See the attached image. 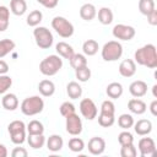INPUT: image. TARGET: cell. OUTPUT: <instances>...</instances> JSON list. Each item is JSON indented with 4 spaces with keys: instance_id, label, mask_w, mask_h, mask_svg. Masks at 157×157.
<instances>
[{
    "instance_id": "7",
    "label": "cell",
    "mask_w": 157,
    "mask_h": 157,
    "mask_svg": "<svg viewBox=\"0 0 157 157\" xmlns=\"http://www.w3.org/2000/svg\"><path fill=\"white\" fill-rule=\"evenodd\" d=\"M52 27L61 38H70L75 32L74 25L63 16H55L52 20Z\"/></svg>"
},
{
    "instance_id": "38",
    "label": "cell",
    "mask_w": 157,
    "mask_h": 157,
    "mask_svg": "<svg viewBox=\"0 0 157 157\" xmlns=\"http://www.w3.org/2000/svg\"><path fill=\"white\" fill-rule=\"evenodd\" d=\"M120 156L121 157H136L137 156V150L134 146V144L123 145L121 148H120Z\"/></svg>"
},
{
    "instance_id": "23",
    "label": "cell",
    "mask_w": 157,
    "mask_h": 157,
    "mask_svg": "<svg viewBox=\"0 0 157 157\" xmlns=\"http://www.w3.org/2000/svg\"><path fill=\"white\" fill-rule=\"evenodd\" d=\"M97 16H98V21L104 25V26H108L113 22V18H114V15H113V11L109 9V7H101L97 12Z\"/></svg>"
},
{
    "instance_id": "12",
    "label": "cell",
    "mask_w": 157,
    "mask_h": 157,
    "mask_svg": "<svg viewBox=\"0 0 157 157\" xmlns=\"http://www.w3.org/2000/svg\"><path fill=\"white\" fill-rule=\"evenodd\" d=\"M87 148H88V152L93 156L102 155L105 150V141H104L103 137H99V136L91 137L90 141H88Z\"/></svg>"
},
{
    "instance_id": "41",
    "label": "cell",
    "mask_w": 157,
    "mask_h": 157,
    "mask_svg": "<svg viewBox=\"0 0 157 157\" xmlns=\"http://www.w3.org/2000/svg\"><path fill=\"white\" fill-rule=\"evenodd\" d=\"M118 142L120 144V146L134 144V136L129 130H124L118 135Z\"/></svg>"
},
{
    "instance_id": "47",
    "label": "cell",
    "mask_w": 157,
    "mask_h": 157,
    "mask_svg": "<svg viewBox=\"0 0 157 157\" xmlns=\"http://www.w3.org/2000/svg\"><path fill=\"white\" fill-rule=\"evenodd\" d=\"M150 112H151V114L153 117L157 115V99H153L151 102V104H150Z\"/></svg>"
},
{
    "instance_id": "25",
    "label": "cell",
    "mask_w": 157,
    "mask_h": 157,
    "mask_svg": "<svg viewBox=\"0 0 157 157\" xmlns=\"http://www.w3.org/2000/svg\"><path fill=\"white\" fill-rule=\"evenodd\" d=\"M98 49H99V45H98V42L94 40V39H87L83 42L82 44V52L86 56H93L98 53Z\"/></svg>"
},
{
    "instance_id": "22",
    "label": "cell",
    "mask_w": 157,
    "mask_h": 157,
    "mask_svg": "<svg viewBox=\"0 0 157 157\" xmlns=\"http://www.w3.org/2000/svg\"><path fill=\"white\" fill-rule=\"evenodd\" d=\"M55 50H56V53H58V55L59 56H61V58H64V59H70L72 55H74V48L69 44V43H66V42H59V43H56V45H55Z\"/></svg>"
},
{
    "instance_id": "11",
    "label": "cell",
    "mask_w": 157,
    "mask_h": 157,
    "mask_svg": "<svg viewBox=\"0 0 157 157\" xmlns=\"http://www.w3.org/2000/svg\"><path fill=\"white\" fill-rule=\"evenodd\" d=\"M137 148L142 157H150L156 153V144L151 137H142L139 140Z\"/></svg>"
},
{
    "instance_id": "21",
    "label": "cell",
    "mask_w": 157,
    "mask_h": 157,
    "mask_svg": "<svg viewBox=\"0 0 157 157\" xmlns=\"http://www.w3.org/2000/svg\"><path fill=\"white\" fill-rule=\"evenodd\" d=\"M124 92V88H123V85L120 82H110L107 88H105V93L109 98L112 99H118L121 97Z\"/></svg>"
},
{
    "instance_id": "16",
    "label": "cell",
    "mask_w": 157,
    "mask_h": 157,
    "mask_svg": "<svg viewBox=\"0 0 157 157\" xmlns=\"http://www.w3.org/2000/svg\"><path fill=\"white\" fill-rule=\"evenodd\" d=\"M134 130L140 136H146L152 131V123L148 119H140L134 123Z\"/></svg>"
},
{
    "instance_id": "3",
    "label": "cell",
    "mask_w": 157,
    "mask_h": 157,
    "mask_svg": "<svg viewBox=\"0 0 157 157\" xmlns=\"http://www.w3.org/2000/svg\"><path fill=\"white\" fill-rule=\"evenodd\" d=\"M21 112L27 117H33L43 112L44 109V101L39 96H31L22 101L20 105Z\"/></svg>"
},
{
    "instance_id": "30",
    "label": "cell",
    "mask_w": 157,
    "mask_h": 157,
    "mask_svg": "<svg viewBox=\"0 0 157 157\" xmlns=\"http://www.w3.org/2000/svg\"><path fill=\"white\" fill-rule=\"evenodd\" d=\"M16 47V43L12 39L5 38L0 40V59L5 58L7 54H10Z\"/></svg>"
},
{
    "instance_id": "5",
    "label": "cell",
    "mask_w": 157,
    "mask_h": 157,
    "mask_svg": "<svg viewBox=\"0 0 157 157\" xmlns=\"http://www.w3.org/2000/svg\"><path fill=\"white\" fill-rule=\"evenodd\" d=\"M101 55L104 61H117L123 55V45L118 40H109L102 47Z\"/></svg>"
},
{
    "instance_id": "24",
    "label": "cell",
    "mask_w": 157,
    "mask_h": 157,
    "mask_svg": "<svg viewBox=\"0 0 157 157\" xmlns=\"http://www.w3.org/2000/svg\"><path fill=\"white\" fill-rule=\"evenodd\" d=\"M10 11L16 16H22L27 11L26 0H10Z\"/></svg>"
},
{
    "instance_id": "18",
    "label": "cell",
    "mask_w": 157,
    "mask_h": 157,
    "mask_svg": "<svg viewBox=\"0 0 157 157\" xmlns=\"http://www.w3.org/2000/svg\"><path fill=\"white\" fill-rule=\"evenodd\" d=\"M128 108L132 114H137V115H141L147 110L146 103L140 98H131L128 102Z\"/></svg>"
},
{
    "instance_id": "46",
    "label": "cell",
    "mask_w": 157,
    "mask_h": 157,
    "mask_svg": "<svg viewBox=\"0 0 157 157\" xmlns=\"http://www.w3.org/2000/svg\"><path fill=\"white\" fill-rule=\"evenodd\" d=\"M9 64L5 61V60H2V59H0V75H5V74H7L9 72Z\"/></svg>"
},
{
    "instance_id": "40",
    "label": "cell",
    "mask_w": 157,
    "mask_h": 157,
    "mask_svg": "<svg viewBox=\"0 0 157 157\" xmlns=\"http://www.w3.org/2000/svg\"><path fill=\"white\" fill-rule=\"evenodd\" d=\"M59 110H60V114L64 117V118H66L67 115H70V114H72V113H76V108H75V105H74V103H71V102H63L61 103V105L59 107Z\"/></svg>"
},
{
    "instance_id": "13",
    "label": "cell",
    "mask_w": 157,
    "mask_h": 157,
    "mask_svg": "<svg viewBox=\"0 0 157 157\" xmlns=\"http://www.w3.org/2000/svg\"><path fill=\"white\" fill-rule=\"evenodd\" d=\"M129 92L134 98H141L147 93V83L142 80L132 81L129 86Z\"/></svg>"
},
{
    "instance_id": "35",
    "label": "cell",
    "mask_w": 157,
    "mask_h": 157,
    "mask_svg": "<svg viewBox=\"0 0 157 157\" xmlns=\"http://www.w3.org/2000/svg\"><path fill=\"white\" fill-rule=\"evenodd\" d=\"M115 123V117L114 114H107V113H101L98 115V124L102 128H110Z\"/></svg>"
},
{
    "instance_id": "42",
    "label": "cell",
    "mask_w": 157,
    "mask_h": 157,
    "mask_svg": "<svg viewBox=\"0 0 157 157\" xmlns=\"http://www.w3.org/2000/svg\"><path fill=\"white\" fill-rule=\"evenodd\" d=\"M101 113H107V114H115V105L113 101L105 99L101 104Z\"/></svg>"
},
{
    "instance_id": "28",
    "label": "cell",
    "mask_w": 157,
    "mask_h": 157,
    "mask_svg": "<svg viewBox=\"0 0 157 157\" xmlns=\"http://www.w3.org/2000/svg\"><path fill=\"white\" fill-rule=\"evenodd\" d=\"M10 25V9L5 5L0 6V32L7 29Z\"/></svg>"
},
{
    "instance_id": "14",
    "label": "cell",
    "mask_w": 157,
    "mask_h": 157,
    "mask_svg": "<svg viewBox=\"0 0 157 157\" xmlns=\"http://www.w3.org/2000/svg\"><path fill=\"white\" fill-rule=\"evenodd\" d=\"M136 72V63L132 59H124L119 64V74L123 77H131Z\"/></svg>"
},
{
    "instance_id": "31",
    "label": "cell",
    "mask_w": 157,
    "mask_h": 157,
    "mask_svg": "<svg viewBox=\"0 0 157 157\" xmlns=\"http://www.w3.org/2000/svg\"><path fill=\"white\" fill-rule=\"evenodd\" d=\"M26 130L28 135H40L44 132V126L39 120H31L26 125Z\"/></svg>"
},
{
    "instance_id": "34",
    "label": "cell",
    "mask_w": 157,
    "mask_h": 157,
    "mask_svg": "<svg viewBox=\"0 0 157 157\" xmlns=\"http://www.w3.org/2000/svg\"><path fill=\"white\" fill-rule=\"evenodd\" d=\"M139 11L147 16L150 12H152L155 9H156V4H155V0H139Z\"/></svg>"
},
{
    "instance_id": "49",
    "label": "cell",
    "mask_w": 157,
    "mask_h": 157,
    "mask_svg": "<svg viewBox=\"0 0 157 157\" xmlns=\"http://www.w3.org/2000/svg\"><path fill=\"white\" fill-rule=\"evenodd\" d=\"M152 93H153V97L157 98V85H153L152 86Z\"/></svg>"
},
{
    "instance_id": "20",
    "label": "cell",
    "mask_w": 157,
    "mask_h": 157,
    "mask_svg": "<svg viewBox=\"0 0 157 157\" xmlns=\"http://www.w3.org/2000/svg\"><path fill=\"white\" fill-rule=\"evenodd\" d=\"M38 91L43 97H52L55 93V85L52 80L44 78L38 83Z\"/></svg>"
},
{
    "instance_id": "19",
    "label": "cell",
    "mask_w": 157,
    "mask_h": 157,
    "mask_svg": "<svg viewBox=\"0 0 157 157\" xmlns=\"http://www.w3.org/2000/svg\"><path fill=\"white\" fill-rule=\"evenodd\" d=\"M80 17L85 21H92L96 16H97V9L93 4H83L81 7H80Z\"/></svg>"
},
{
    "instance_id": "45",
    "label": "cell",
    "mask_w": 157,
    "mask_h": 157,
    "mask_svg": "<svg viewBox=\"0 0 157 157\" xmlns=\"http://www.w3.org/2000/svg\"><path fill=\"white\" fill-rule=\"evenodd\" d=\"M147 22L151 25V26H156L157 25V10L155 9L152 12H150L147 16Z\"/></svg>"
},
{
    "instance_id": "4",
    "label": "cell",
    "mask_w": 157,
    "mask_h": 157,
    "mask_svg": "<svg viewBox=\"0 0 157 157\" xmlns=\"http://www.w3.org/2000/svg\"><path fill=\"white\" fill-rule=\"evenodd\" d=\"M7 131L10 134V139L15 145H22L27 139L26 124L22 120H13L7 125Z\"/></svg>"
},
{
    "instance_id": "15",
    "label": "cell",
    "mask_w": 157,
    "mask_h": 157,
    "mask_svg": "<svg viewBox=\"0 0 157 157\" xmlns=\"http://www.w3.org/2000/svg\"><path fill=\"white\" fill-rule=\"evenodd\" d=\"M18 98L15 93H5L4 97L1 98V105L4 109L13 112L18 108Z\"/></svg>"
},
{
    "instance_id": "10",
    "label": "cell",
    "mask_w": 157,
    "mask_h": 157,
    "mask_svg": "<svg viewBox=\"0 0 157 157\" xmlns=\"http://www.w3.org/2000/svg\"><path fill=\"white\" fill-rule=\"evenodd\" d=\"M78 108H80L81 115L85 119H87V120H93L98 115V108H97L96 103L91 98H83V99H81Z\"/></svg>"
},
{
    "instance_id": "17",
    "label": "cell",
    "mask_w": 157,
    "mask_h": 157,
    "mask_svg": "<svg viewBox=\"0 0 157 157\" xmlns=\"http://www.w3.org/2000/svg\"><path fill=\"white\" fill-rule=\"evenodd\" d=\"M45 144H47V148L50 152H59L64 146V140L60 135L53 134L45 140Z\"/></svg>"
},
{
    "instance_id": "37",
    "label": "cell",
    "mask_w": 157,
    "mask_h": 157,
    "mask_svg": "<svg viewBox=\"0 0 157 157\" xmlns=\"http://www.w3.org/2000/svg\"><path fill=\"white\" fill-rule=\"evenodd\" d=\"M67 146H69V150H70V151L78 153V152L83 151V148H85V142H83V140L80 139V137H71V139L69 140Z\"/></svg>"
},
{
    "instance_id": "48",
    "label": "cell",
    "mask_w": 157,
    "mask_h": 157,
    "mask_svg": "<svg viewBox=\"0 0 157 157\" xmlns=\"http://www.w3.org/2000/svg\"><path fill=\"white\" fill-rule=\"evenodd\" d=\"M7 155H9V152H7L6 146L4 144H0V157H6Z\"/></svg>"
},
{
    "instance_id": "1",
    "label": "cell",
    "mask_w": 157,
    "mask_h": 157,
    "mask_svg": "<svg viewBox=\"0 0 157 157\" xmlns=\"http://www.w3.org/2000/svg\"><path fill=\"white\" fill-rule=\"evenodd\" d=\"M134 61L141 66H146L148 69L157 67V49L153 44L148 43L144 47L136 49L134 53Z\"/></svg>"
},
{
    "instance_id": "32",
    "label": "cell",
    "mask_w": 157,
    "mask_h": 157,
    "mask_svg": "<svg viewBox=\"0 0 157 157\" xmlns=\"http://www.w3.org/2000/svg\"><path fill=\"white\" fill-rule=\"evenodd\" d=\"M42 20H43V13H42V11H39V10H33V11H31V12L28 13V16H27V18H26V22H27V25H28L29 27H37V26H39V23L42 22Z\"/></svg>"
},
{
    "instance_id": "2",
    "label": "cell",
    "mask_w": 157,
    "mask_h": 157,
    "mask_svg": "<svg viewBox=\"0 0 157 157\" xmlns=\"http://www.w3.org/2000/svg\"><path fill=\"white\" fill-rule=\"evenodd\" d=\"M63 67V59L56 54L48 55L39 63V71L44 76H54Z\"/></svg>"
},
{
    "instance_id": "43",
    "label": "cell",
    "mask_w": 157,
    "mask_h": 157,
    "mask_svg": "<svg viewBox=\"0 0 157 157\" xmlns=\"http://www.w3.org/2000/svg\"><path fill=\"white\" fill-rule=\"evenodd\" d=\"M12 157H27L28 156V151L25 147H15L11 152Z\"/></svg>"
},
{
    "instance_id": "8",
    "label": "cell",
    "mask_w": 157,
    "mask_h": 157,
    "mask_svg": "<svg viewBox=\"0 0 157 157\" xmlns=\"http://www.w3.org/2000/svg\"><path fill=\"white\" fill-rule=\"evenodd\" d=\"M112 33H113V37L119 39V40H131L135 37L136 31L132 26L124 25V23H118L113 27Z\"/></svg>"
},
{
    "instance_id": "9",
    "label": "cell",
    "mask_w": 157,
    "mask_h": 157,
    "mask_svg": "<svg viewBox=\"0 0 157 157\" xmlns=\"http://www.w3.org/2000/svg\"><path fill=\"white\" fill-rule=\"evenodd\" d=\"M82 128H83L82 120L78 117V114L72 113L65 118V129H66L67 134H70L72 136H77L82 132Z\"/></svg>"
},
{
    "instance_id": "33",
    "label": "cell",
    "mask_w": 157,
    "mask_h": 157,
    "mask_svg": "<svg viewBox=\"0 0 157 157\" xmlns=\"http://www.w3.org/2000/svg\"><path fill=\"white\" fill-rule=\"evenodd\" d=\"M134 118L131 114H128V113H124V114H120L119 118H118V125L119 128H121L123 130H129L130 128H132L134 125Z\"/></svg>"
},
{
    "instance_id": "27",
    "label": "cell",
    "mask_w": 157,
    "mask_h": 157,
    "mask_svg": "<svg viewBox=\"0 0 157 157\" xmlns=\"http://www.w3.org/2000/svg\"><path fill=\"white\" fill-rule=\"evenodd\" d=\"M26 140H27L29 147H32L33 150H39L45 145L47 139L43 134H40V135H28Z\"/></svg>"
},
{
    "instance_id": "29",
    "label": "cell",
    "mask_w": 157,
    "mask_h": 157,
    "mask_svg": "<svg viewBox=\"0 0 157 157\" xmlns=\"http://www.w3.org/2000/svg\"><path fill=\"white\" fill-rule=\"evenodd\" d=\"M69 61H70V65L74 70L87 65V58L85 54H81V53H74V55L69 59Z\"/></svg>"
},
{
    "instance_id": "36",
    "label": "cell",
    "mask_w": 157,
    "mask_h": 157,
    "mask_svg": "<svg viewBox=\"0 0 157 157\" xmlns=\"http://www.w3.org/2000/svg\"><path fill=\"white\" fill-rule=\"evenodd\" d=\"M75 76L78 80V82H87L91 78V69L87 65L82 66L80 69H76L75 70Z\"/></svg>"
},
{
    "instance_id": "26",
    "label": "cell",
    "mask_w": 157,
    "mask_h": 157,
    "mask_svg": "<svg viewBox=\"0 0 157 157\" xmlns=\"http://www.w3.org/2000/svg\"><path fill=\"white\" fill-rule=\"evenodd\" d=\"M66 93L69 96V98L71 99H77L82 96V87L78 82L76 81H71L66 85Z\"/></svg>"
},
{
    "instance_id": "44",
    "label": "cell",
    "mask_w": 157,
    "mask_h": 157,
    "mask_svg": "<svg viewBox=\"0 0 157 157\" xmlns=\"http://www.w3.org/2000/svg\"><path fill=\"white\" fill-rule=\"evenodd\" d=\"M37 2H39L45 9H54L58 6L59 0H37Z\"/></svg>"
},
{
    "instance_id": "6",
    "label": "cell",
    "mask_w": 157,
    "mask_h": 157,
    "mask_svg": "<svg viewBox=\"0 0 157 157\" xmlns=\"http://www.w3.org/2000/svg\"><path fill=\"white\" fill-rule=\"evenodd\" d=\"M33 37L37 47L40 49H49L54 43L53 33L44 26H37L33 29Z\"/></svg>"
},
{
    "instance_id": "39",
    "label": "cell",
    "mask_w": 157,
    "mask_h": 157,
    "mask_svg": "<svg viewBox=\"0 0 157 157\" xmlns=\"http://www.w3.org/2000/svg\"><path fill=\"white\" fill-rule=\"evenodd\" d=\"M12 86V78L9 75H0V94H5Z\"/></svg>"
}]
</instances>
